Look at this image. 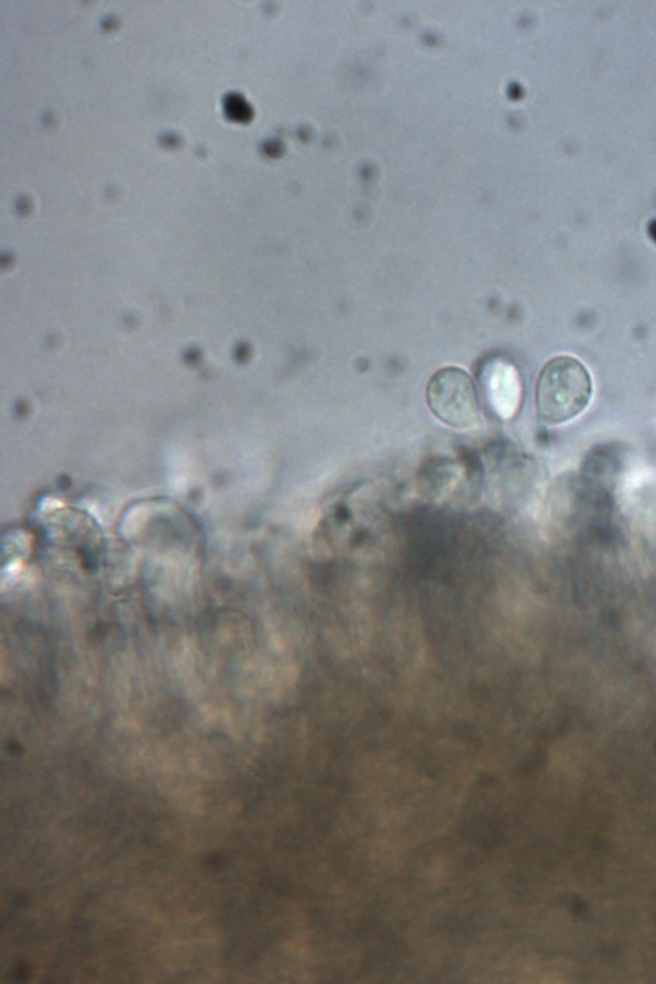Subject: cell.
<instances>
[{"mask_svg": "<svg viewBox=\"0 0 656 984\" xmlns=\"http://www.w3.org/2000/svg\"><path fill=\"white\" fill-rule=\"evenodd\" d=\"M593 394L591 374L571 356H559L544 365L536 386L538 417L548 425L572 420L589 407Z\"/></svg>", "mask_w": 656, "mask_h": 984, "instance_id": "1", "label": "cell"}, {"mask_svg": "<svg viewBox=\"0 0 656 984\" xmlns=\"http://www.w3.org/2000/svg\"><path fill=\"white\" fill-rule=\"evenodd\" d=\"M426 397L429 409L445 425L468 429L480 424L478 390L470 374L458 367L437 371L428 382Z\"/></svg>", "mask_w": 656, "mask_h": 984, "instance_id": "2", "label": "cell"}]
</instances>
